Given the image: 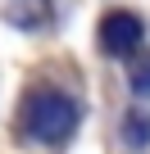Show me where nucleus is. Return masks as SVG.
Wrapping results in <instances>:
<instances>
[{
	"label": "nucleus",
	"mask_w": 150,
	"mask_h": 154,
	"mask_svg": "<svg viewBox=\"0 0 150 154\" xmlns=\"http://www.w3.org/2000/svg\"><path fill=\"white\" fill-rule=\"evenodd\" d=\"M23 127L37 145H64L78 131V100L64 91H32L23 104Z\"/></svg>",
	"instance_id": "f257e3e1"
},
{
	"label": "nucleus",
	"mask_w": 150,
	"mask_h": 154,
	"mask_svg": "<svg viewBox=\"0 0 150 154\" xmlns=\"http://www.w3.org/2000/svg\"><path fill=\"white\" fill-rule=\"evenodd\" d=\"M141 36H145V27H141V18L127 14V9H114V14H105V23H100V50H105V54H132V50L141 45Z\"/></svg>",
	"instance_id": "f03ea898"
},
{
	"label": "nucleus",
	"mask_w": 150,
	"mask_h": 154,
	"mask_svg": "<svg viewBox=\"0 0 150 154\" xmlns=\"http://www.w3.org/2000/svg\"><path fill=\"white\" fill-rule=\"evenodd\" d=\"M123 136H127V145H136V149H145V145H150V113H141V109H132V113L123 118Z\"/></svg>",
	"instance_id": "7ed1b4c3"
},
{
	"label": "nucleus",
	"mask_w": 150,
	"mask_h": 154,
	"mask_svg": "<svg viewBox=\"0 0 150 154\" xmlns=\"http://www.w3.org/2000/svg\"><path fill=\"white\" fill-rule=\"evenodd\" d=\"M132 95H150V54L132 63Z\"/></svg>",
	"instance_id": "20e7f679"
}]
</instances>
